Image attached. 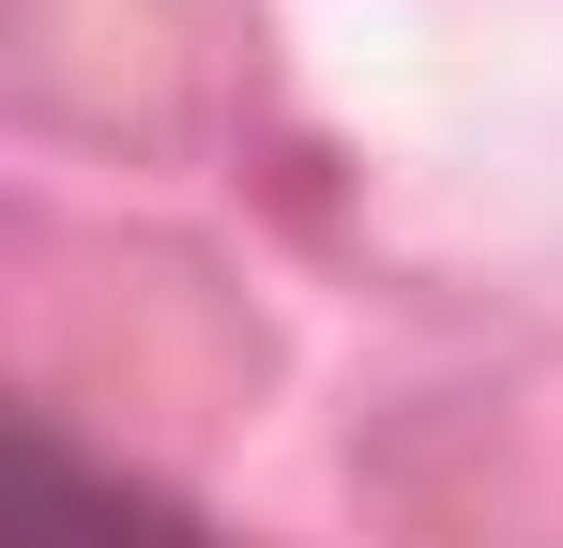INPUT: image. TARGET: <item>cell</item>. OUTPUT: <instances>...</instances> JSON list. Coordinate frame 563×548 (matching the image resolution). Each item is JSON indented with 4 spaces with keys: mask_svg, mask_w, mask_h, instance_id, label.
I'll list each match as a JSON object with an SVG mask.
<instances>
[{
    "mask_svg": "<svg viewBox=\"0 0 563 548\" xmlns=\"http://www.w3.org/2000/svg\"><path fill=\"white\" fill-rule=\"evenodd\" d=\"M0 472H15V503H0V548H198V534H184V503L122 487V472H107V457H77L46 412H15Z\"/></svg>",
    "mask_w": 563,
    "mask_h": 548,
    "instance_id": "obj_1",
    "label": "cell"
}]
</instances>
